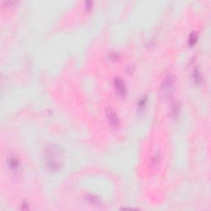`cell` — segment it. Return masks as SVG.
Listing matches in <instances>:
<instances>
[{
    "label": "cell",
    "instance_id": "1",
    "mask_svg": "<svg viewBox=\"0 0 211 211\" xmlns=\"http://www.w3.org/2000/svg\"><path fill=\"white\" fill-rule=\"evenodd\" d=\"M46 163L52 172H58L63 167L64 153L61 148L57 144H49L45 152Z\"/></svg>",
    "mask_w": 211,
    "mask_h": 211
},
{
    "label": "cell",
    "instance_id": "2",
    "mask_svg": "<svg viewBox=\"0 0 211 211\" xmlns=\"http://www.w3.org/2000/svg\"><path fill=\"white\" fill-rule=\"evenodd\" d=\"M176 77L173 74H167L162 83V91L166 99H169L176 88Z\"/></svg>",
    "mask_w": 211,
    "mask_h": 211
},
{
    "label": "cell",
    "instance_id": "3",
    "mask_svg": "<svg viewBox=\"0 0 211 211\" xmlns=\"http://www.w3.org/2000/svg\"><path fill=\"white\" fill-rule=\"evenodd\" d=\"M106 114H107V117L108 119V121L110 124L114 127H118L120 125V118L116 114L114 109L112 108H107L106 110Z\"/></svg>",
    "mask_w": 211,
    "mask_h": 211
},
{
    "label": "cell",
    "instance_id": "4",
    "mask_svg": "<svg viewBox=\"0 0 211 211\" xmlns=\"http://www.w3.org/2000/svg\"><path fill=\"white\" fill-rule=\"evenodd\" d=\"M114 85H115V88L116 90V92L118 95H120V97H125L126 95L127 89H126V86L125 82L123 81V79L120 77H116L114 79Z\"/></svg>",
    "mask_w": 211,
    "mask_h": 211
},
{
    "label": "cell",
    "instance_id": "5",
    "mask_svg": "<svg viewBox=\"0 0 211 211\" xmlns=\"http://www.w3.org/2000/svg\"><path fill=\"white\" fill-rule=\"evenodd\" d=\"M18 166H19V162H18L17 158L12 157L9 159V167L12 170H16Z\"/></svg>",
    "mask_w": 211,
    "mask_h": 211
},
{
    "label": "cell",
    "instance_id": "6",
    "mask_svg": "<svg viewBox=\"0 0 211 211\" xmlns=\"http://www.w3.org/2000/svg\"><path fill=\"white\" fill-rule=\"evenodd\" d=\"M197 34L195 32H191L190 36H189V40H188V42H189V45L190 46H193L194 45H195V43L197 42Z\"/></svg>",
    "mask_w": 211,
    "mask_h": 211
},
{
    "label": "cell",
    "instance_id": "7",
    "mask_svg": "<svg viewBox=\"0 0 211 211\" xmlns=\"http://www.w3.org/2000/svg\"><path fill=\"white\" fill-rule=\"evenodd\" d=\"M194 78L195 81L198 83V82H200V80H201V76H200V73L199 72V69H195V71H194Z\"/></svg>",
    "mask_w": 211,
    "mask_h": 211
},
{
    "label": "cell",
    "instance_id": "8",
    "mask_svg": "<svg viewBox=\"0 0 211 211\" xmlns=\"http://www.w3.org/2000/svg\"><path fill=\"white\" fill-rule=\"evenodd\" d=\"M178 113H179V105L178 104H176L174 106V107L172 108V116L173 117H177L178 115Z\"/></svg>",
    "mask_w": 211,
    "mask_h": 211
},
{
    "label": "cell",
    "instance_id": "9",
    "mask_svg": "<svg viewBox=\"0 0 211 211\" xmlns=\"http://www.w3.org/2000/svg\"><path fill=\"white\" fill-rule=\"evenodd\" d=\"M145 104H146V97H144V98H142V99H140V100H139V102L138 103V106H139V107L140 109H142V108L144 107Z\"/></svg>",
    "mask_w": 211,
    "mask_h": 211
},
{
    "label": "cell",
    "instance_id": "10",
    "mask_svg": "<svg viewBox=\"0 0 211 211\" xmlns=\"http://www.w3.org/2000/svg\"><path fill=\"white\" fill-rule=\"evenodd\" d=\"M110 59H117L120 57L119 54H118L117 52H111L110 54Z\"/></svg>",
    "mask_w": 211,
    "mask_h": 211
},
{
    "label": "cell",
    "instance_id": "11",
    "mask_svg": "<svg viewBox=\"0 0 211 211\" xmlns=\"http://www.w3.org/2000/svg\"><path fill=\"white\" fill-rule=\"evenodd\" d=\"M158 164V157H153L152 158V165L153 166H157Z\"/></svg>",
    "mask_w": 211,
    "mask_h": 211
},
{
    "label": "cell",
    "instance_id": "12",
    "mask_svg": "<svg viewBox=\"0 0 211 211\" xmlns=\"http://www.w3.org/2000/svg\"><path fill=\"white\" fill-rule=\"evenodd\" d=\"M92 6V2L88 1V2H87V3H86V8H87V9H88V10L91 9Z\"/></svg>",
    "mask_w": 211,
    "mask_h": 211
}]
</instances>
